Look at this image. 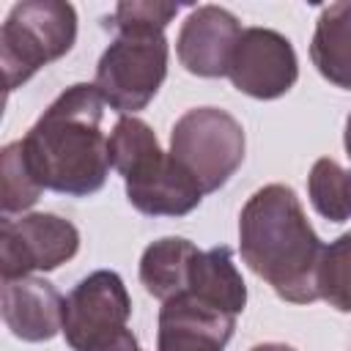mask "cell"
Segmentation results:
<instances>
[{
  "label": "cell",
  "mask_w": 351,
  "mask_h": 351,
  "mask_svg": "<svg viewBox=\"0 0 351 351\" xmlns=\"http://www.w3.org/2000/svg\"><path fill=\"white\" fill-rule=\"evenodd\" d=\"M348 178H351V170H348Z\"/></svg>",
  "instance_id": "cell-23"
},
{
  "label": "cell",
  "mask_w": 351,
  "mask_h": 351,
  "mask_svg": "<svg viewBox=\"0 0 351 351\" xmlns=\"http://www.w3.org/2000/svg\"><path fill=\"white\" fill-rule=\"evenodd\" d=\"M132 315V299L126 293L123 280L99 269L82 277L63 304V337L74 351H85L115 332L126 329Z\"/></svg>",
  "instance_id": "cell-8"
},
{
  "label": "cell",
  "mask_w": 351,
  "mask_h": 351,
  "mask_svg": "<svg viewBox=\"0 0 351 351\" xmlns=\"http://www.w3.org/2000/svg\"><path fill=\"white\" fill-rule=\"evenodd\" d=\"M104 99L88 82L66 88L19 140L44 189L88 197L110 176V145L101 132Z\"/></svg>",
  "instance_id": "cell-2"
},
{
  "label": "cell",
  "mask_w": 351,
  "mask_h": 351,
  "mask_svg": "<svg viewBox=\"0 0 351 351\" xmlns=\"http://www.w3.org/2000/svg\"><path fill=\"white\" fill-rule=\"evenodd\" d=\"M343 145H346V154H348V159H351V115H348V121H346V134H343Z\"/></svg>",
  "instance_id": "cell-22"
},
{
  "label": "cell",
  "mask_w": 351,
  "mask_h": 351,
  "mask_svg": "<svg viewBox=\"0 0 351 351\" xmlns=\"http://www.w3.org/2000/svg\"><path fill=\"white\" fill-rule=\"evenodd\" d=\"M184 293H192L222 313L239 315L247 304V285L241 280V271L233 263L230 247H211L206 252H197L189 271V288Z\"/></svg>",
  "instance_id": "cell-14"
},
{
  "label": "cell",
  "mask_w": 351,
  "mask_h": 351,
  "mask_svg": "<svg viewBox=\"0 0 351 351\" xmlns=\"http://www.w3.org/2000/svg\"><path fill=\"white\" fill-rule=\"evenodd\" d=\"M178 14L173 3H118L112 19L107 22L115 33L123 30H156L165 33L170 19Z\"/></svg>",
  "instance_id": "cell-19"
},
{
  "label": "cell",
  "mask_w": 351,
  "mask_h": 351,
  "mask_svg": "<svg viewBox=\"0 0 351 351\" xmlns=\"http://www.w3.org/2000/svg\"><path fill=\"white\" fill-rule=\"evenodd\" d=\"M233 329L236 315L192 293H178L162 302L156 351H225Z\"/></svg>",
  "instance_id": "cell-11"
},
{
  "label": "cell",
  "mask_w": 351,
  "mask_h": 351,
  "mask_svg": "<svg viewBox=\"0 0 351 351\" xmlns=\"http://www.w3.org/2000/svg\"><path fill=\"white\" fill-rule=\"evenodd\" d=\"M241 38L239 19L222 5H197L181 22L176 55L195 77H228L233 49Z\"/></svg>",
  "instance_id": "cell-10"
},
{
  "label": "cell",
  "mask_w": 351,
  "mask_h": 351,
  "mask_svg": "<svg viewBox=\"0 0 351 351\" xmlns=\"http://www.w3.org/2000/svg\"><path fill=\"white\" fill-rule=\"evenodd\" d=\"M167 38L156 30H123L101 52L93 88L121 115L145 110L167 77Z\"/></svg>",
  "instance_id": "cell-5"
},
{
  "label": "cell",
  "mask_w": 351,
  "mask_h": 351,
  "mask_svg": "<svg viewBox=\"0 0 351 351\" xmlns=\"http://www.w3.org/2000/svg\"><path fill=\"white\" fill-rule=\"evenodd\" d=\"M170 156L195 178L203 195L217 192L244 162V129L228 110L192 107L173 123Z\"/></svg>",
  "instance_id": "cell-6"
},
{
  "label": "cell",
  "mask_w": 351,
  "mask_h": 351,
  "mask_svg": "<svg viewBox=\"0 0 351 351\" xmlns=\"http://www.w3.org/2000/svg\"><path fill=\"white\" fill-rule=\"evenodd\" d=\"M250 351H296V348H291L285 343H261V346H255Z\"/></svg>",
  "instance_id": "cell-21"
},
{
  "label": "cell",
  "mask_w": 351,
  "mask_h": 351,
  "mask_svg": "<svg viewBox=\"0 0 351 351\" xmlns=\"http://www.w3.org/2000/svg\"><path fill=\"white\" fill-rule=\"evenodd\" d=\"M63 304L58 288L41 277L3 280V321L25 343H44L63 332Z\"/></svg>",
  "instance_id": "cell-12"
},
{
  "label": "cell",
  "mask_w": 351,
  "mask_h": 351,
  "mask_svg": "<svg viewBox=\"0 0 351 351\" xmlns=\"http://www.w3.org/2000/svg\"><path fill=\"white\" fill-rule=\"evenodd\" d=\"M307 195L313 208L329 222L351 219V178L335 159L324 156L307 176Z\"/></svg>",
  "instance_id": "cell-16"
},
{
  "label": "cell",
  "mask_w": 351,
  "mask_h": 351,
  "mask_svg": "<svg viewBox=\"0 0 351 351\" xmlns=\"http://www.w3.org/2000/svg\"><path fill=\"white\" fill-rule=\"evenodd\" d=\"M318 299L340 313H351V230L324 247L318 266Z\"/></svg>",
  "instance_id": "cell-18"
},
{
  "label": "cell",
  "mask_w": 351,
  "mask_h": 351,
  "mask_svg": "<svg viewBox=\"0 0 351 351\" xmlns=\"http://www.w3.org/2000/svg\"><path fill=\"white\" fill-rule=\"evenodd\" d=\"M197 252L200 250L189 239H181V236L156 239L154 244L143 250L140 282L159 302H167L184 293L189 288V271H192V261Z\"/></svg>",
  "instance_id": "cell-15"
},
{
  "label": "cell",
  "mask_w": 351,
  "mask_h": 351,
  "mask_svg": "<svg viewBox=\"0 0 351 351\" xmlns=\"http://www.w3.org/2000/svg\"><path fill=\"white\" fill-rule=\"evenodd\" d=\"M80 250V230L58 214L3 217L0 225V271L3 280L52 271Z\"/></svg>",
  "instance_id": "cell-7"
},
{
  "label": "cell",
  "mask_w": 351,
  "mask_h": 351,
  "mask_svg": "<svg viewBox=\"0 0 351 351\" xmlns=\"http://www.w3.org/2000/svg\"><path fill=\"white\" fill-rule=\"evenodd\" d=\"M77 41V11L60 0L16 3L0 27V66L14 90L38 69L63 58Z\"/></svg>",
  "instance_id": "cell-4"
},
{
  "label": "cell",
  "mask_w": 351,
  "mask_h": 351,
  "mask_svg": "<svg viewBox=\"0 0 351 351\" xmlns=\"http://www.w3.org/2000/svg\"><path fill=\"white\" fill-rule=\"evenodd\" d=\"M299 77L293 44L271 27H244L233 49L228 80L252 99H280Z\"/></svg>",
  "instance_id": "cell-9"
},
{
  "label": "cell",
  "mask_w": 351,
  "mask_h": 351,
  "mask_svg": "<svg viewBox=\"0 0 351 351\" xmlns=\"http://www.w3.org/2000/svg\"><path fill=\"white\" fill-rule=\"evenodd\" d=\"M239 252L280 299L291 304L318 299L324 241L291 186L266 184L252 192L239 214Z\"/></svg>",
  "instance_id": "cell-1"
},
{
  "label": "cell",
  "mask_w": 351,
  "mask_h": 351,
  "mask_svg": "<svg viewBox=\"0 0 351 351\" xmlns=\"http://www.w3.org/2000/svg\"><path fill=\"white\" fill-rule=\"evenodd\" d=\"M310 60L326 82L351 90V0L332 3L318 14Z\"/></svg>",
  "instance_id": "cell-13"
},
{
  "label": "cell",
  "mask_w": 351,
  "mask_h": 351,
  "mask_svg": "<svg viewBox=\"0 0 351 351\" xmlns=\"http://www.w3.org/2000/svg\"><path fill=\"white\" fill-rule=\"evenodd\" d=\"M110 165L123 176L129 203L148 217H184L203 200L195 178L165 154L154 129L134 118L121 115L107 137Z\"/></svg>",
  "instance_id": "cell-3"
},
{
  "label": "cell",
  "mask_w": 351,
  "mask_h": 351,
  "mask_svg": "<svg viewBox=\"0 0 351 351\" xmlns=\"http://www.w3.org/2000/svg\"><path fill=\"white\" fill-rule=\"evenodd\" d=\"M0 181H3V217L19 214L30 206H36V200L41 197L44 186L36 181L25 154H22V143H8L0 154Z\"/></svg>",
  "instance_id": "cell-17"
},
{
  "label": "cell",
  "mask_w": 351,
  "mask_h": 351,
  "mask_svg": "<svg viewBox=\"0 0 351 351\" xmlns=\"http://www.w3.org/2000/svg\"><path fill=\"white\" fill-rule=\"evenodd\" d=\"M85 351H143V348H140L137 337L132 335V329H121L112 337H107V340H101V343H96Z\"/></svg>",
  "instance_id": "cell-20"
}]
</instances>
